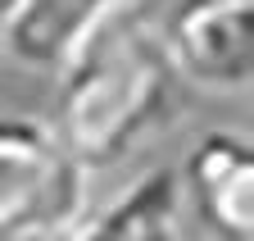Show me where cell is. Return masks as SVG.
Masks as SVG:
<instances>
[{"label":"cell","instance_id":"cell-1","mask_svg":"<svg viewBox=\"0 0 254 241\" xmlns=\"http://www.w3.org/2000/svg\"><path fill=\"white\" fill-rule=\"evenodd\" d=\"M177 86L182 78L159 23L132 0H118L64 59L50 128L91 173L109 168L173 114Z\"/></svg>","mask_w":254,"mask_h":241},{"label":"cell","instance_id":"cell-2","mask_svg":"<svg viewBox=\"0 0 254 241\" xmlns=\"http://www.w3.org/2000/svg\"><path fill=\"white\" fill-rule=\"evenodd\" d=\"M91 209V168L41 118L0 114V237L37 241L77 232Z\"/></svg>","mask_w":254,"mask_h":241},{"label":"cell","instance_id":"cell-3","mask_svg":"<svg viewBox=\"0 0 254 241\" xmlns=\"http://www.w3.org/2000/svg\"><path fill=\"white\" fill-rule=\"evenodd\" d=\"M159 37L186 86L218 100L250 96L254 0H173L159 23Z\"/></svg>","mask_w":254,"mask_h":241},{"label":"cell","instance_id":"cell-4","mask_svg":"<svg viewBox=\"0 0 254 241\" xmlns=\"http://www.w3.org/2000/svg\"><path fill=\"white\" fill-rule=\"evenodd\" d=\"M186 205L227 241L254 237V146L236 128L204 132L182 160Z\"/></svg>","mask_w":254,"mask_h":241},{"label":"cell","instance_id":"cell-5","mask_svg":"<svg viewBox=\"0 0 254 241\" xmlns=\"http://www.w3.org/2000/svg\"><path fill=\"white\" fill-rule=\"evenodd\" d=\"M182 173L177 168H154L136 177L127 191L105 200L100 209H86L73 237H109V241H173L182 237Z\"/></svg>","mask_w":254,"mask_h":241},{"label":"cell","instance_id":"cell-6","mask_svg":"<svg viewBox=\"0 0 254 241\" xmlns=\"http://www.w3.org/2000/svg\"><path fill=\"white\" fill-rule=\"evenodd\" d=\"M114 5L118 0H18L0 46L37 73H59L77 41L91 32V23L105 18Z\"/></svg>","mask_w":254,"mask_h":241},{"label":"cell","instance_id":"cell-7","mask_svg":"<svg viewBox=\"0 0 254 241\" xmlns=\"http://www.w3.org/2000/svg\"><path fill=\"white\" fill-rule=\"evenodd\" d=\"M14 9H18V0H0V37H5V27H9Z\"/></svg>","mask_w":254,"mask_h":241}]
</instances>
